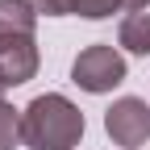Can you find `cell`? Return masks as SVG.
<instances>
[{"label":"cell","mask_w":150,"mask_h":150,"mask_svg":"<svg viewBox=\"0 0 150 150\" xmlns=\"http://www.w3.org/2000/svg\"><path fill=\"white\" fill-rule=\"evenodd\" d=\"M83 112L63 92H42L21 108V146L29 150H75L83 142Z\"/></svg>","instance_id":"1"},{"label":"cell","mask_w":150,"mask_h":150,"mask_svg":"<svg viewBox=\"0 0 150 150\" xmlns=\"http://www.w3.org/2000/svg\"><path fill=\"white\" fill-rule=\"evenodd\" d=\"M125 75H129L125 54L112 42H92V46H83L75 54V63H71V83L83 88L88 96H104V92L121 88Z\"/></svg>","instance_id":"2"},{"label":"cell","mask_w":150,"mask_h":150,"mask_svg":"<svg viewBox=\"0 0 150 150\" xmlns=\"http://www.w3.org/2000/svg\"><path fill=\"white\" fill-rule=\"evenodd\" d=\"M104 134L112 138V146L138 150L150 142V104L142 96H121L104 108Z\"/></svg>","instance_id":"3"},{"label":"cell","mask_w":150,"mask_h":150,"mask_svg":"<svg viewBox=\"0 0 150 150\" xmlns=\"http://www.w3.org/2000/svg\"><path fill=\"white\" fill-rule=\"evenodd\" d=\"M38 67H42V54H38L33 38H13V42H0V88H21L29 83Z\"/></svg>","instance_id":"4"},{"label":"cell","mask_w":150,"mask_h":150,"mask_svg":"<svg viewBox=\"0 0 150 150\" xmlns=\"http://www.w3.org/2000/svg\"><path fill=\"white\" fill-rule=\"evenodd\" d=\"M33 29H38V13L29 0H0V42L33 38Z\"/></svg>","instance_id":"5"},{"label":"cell","mask_w":150,"mask_h":150,"mask_svg":"<svg viewBox=\"0 0 150 150\" xmlns=\"http://www.w3.org/2000/svg\"><path fill=\"white\" fill-rule=\"evenodd\" d=\"M117 46L129 54H150V13H125L117 25Z\"/></svg>","instance_id":"6"},{"label":"cell","mask_w":150,"mask_h":150,"mask_svg":"<svg viewBox=\"0 0 150 150\" xmlns=\"http://www.w3.org/2000/svg\"><path fill=\"white\" fill-rule=\"evenodd\" d=\"M17 146H21V108L0 100V150H17Z\"/></svg>","instance_id":"7"},{"label":"cell","mask_w":150,"mask_h":150,"mask_svg":"<svg viewBox=\"0 0 150 150\" xmlns=\"http://www.w3.org/2000/svg\"><path fill=\"white\" fill-rule=\"evenodd\" d=\"M71 8L79 17H88V21H104V17H112L121 8V0H71Z\"/></svg>","instance_id":"8"},{"label":"cell","mask_w":150,"mask_h":150,"mask_svg":"<svg viewBox=\"0 0 150 150\" xmlns=\"http://www.w3.org/2000/svg\"><path fill=\"white\" fill-rule=\"evenodd\" d=\"M29 4H33L38 17H67V13H75L71 0H29Z\"/></svg>","instance_id":"9"},{"label":"cell","mask_w":150,"mask_h":150,"mask_svg":"<svg viewBox=\"0 0 150 150\" xmlns=\"http://www.w3.org/2000/svg\"><path fill=\"white\" fill-rule=\"evenodd\" d=\"M121 8H125V13H146L150 0H121Z\"/></svg>","instance_id":"10"},{"label":"cell","mask_w":150,"mask_h":150,"mask_svg":"<svg viewBox=\"0 0 150 150\" xmlns=\"http://www.w3.org/2000/svg\"><path fill=\"white\" fill-rule=\"evenodd\" d=\"M0 100H4V88H0Z\"/></svg>","instance_id":"11"}]
</instances>
